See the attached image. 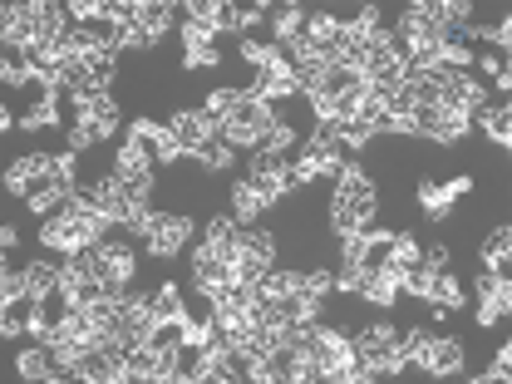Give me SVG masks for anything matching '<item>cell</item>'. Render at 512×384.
<instances>
[{"label":"cell","instance_id":"12","mask_svg":"<svg viewBox=\"0 0 512 384\" xmlns=\"http://www.w3.org/2000/svg\"><path fill=\"white\" fill-rule=\"evenodd\" d=\"M242 60H247L256 74H261V79L252 84L256 99H266V104H271V99H281V94H301V89H296V64L286 60L276 45H256V40H242Z\"/></svg>","mask_w":512,"mask_h":384},{"label":"cell","instance_id":"17","mask_svg":"<svg viewBox=\"0 0 512 384\" xmlns=\"http://www.w3.org/2000/svg\"><path fill=\"white\" fill-rule=\"evenodd\" d=\"M404 345H409V365H419V370H429V375H463V345L458 340H439V335H429V330H409L404 335Z\"/></svg>","mask_w":512,"mask_h":384},{"label":"cell","instance_id":"7","mask_svg":"<svg viewBox=\"0 0 512 384\" xmlns=\"http://www.w3.org/2000/svg\"><path fill=\"white\" fill-rule=\"evenodd\" d=\"M380 212V192L370 183V173L360 163H345L335 178V202H330V227L335 237H350L355 227H370Z\"/></svg>","mask_w":512,"mask_h":384},{"label":"cell","instance_id":"3","mask_svg":"<svg viewBox=\"0 0 512 384\" xmlns=\"http://www.w3.org/2000/svg\"><path fill=\"white\" fill-rule=\"evenodd\" d=\"M0 35L5 45H20L25 55L45 50L69 35V5H50V0H30V5H5L0 15Z\"/></svg>","mask_w":512,"mask_h":384},{"label":"cell","instance_id":"9","mask_svg":"<svg viewBox=\"0 0 512 384\" xmlns=\"http://www.w3.org/2000/svg\"><path fill=\"white\" fill-rule=\"evenodd\" d=\"M444 266H448V252H444V247L424 252L419 261H414V271L399 281V291H409V296L429 301V306H434V316H453V311L463 306V291H458L453 271H444Z\"/></svg>","mask_w":512,"mask_h":384},{"label":"cell","instance_id":"33","mask_svg":"<svg viewBox=\"0 0 512 384\" xmlns=\"http://www.w3.org/2000/svg\"><path fill=\"white\" fill-rule=\"evenodd\" d=\"M508 256H512V227H498L483 242V271H508Z\"/></svg>","mask_w":512,"mask_h":384},{"label":"cell","instance_id":"24","mask_svg":"<svg viewBox=\"0 0 512 384\" xmlns=\"http://www.w3.org/2000/svg\"><path fill=\"white\" fill-rule=\"evenodd\" d=\"M512 311V281L508 271H483L478 276V325H498Z\"/></svg>","mask_w":512,"mask_h":384},{"label":"cell","instance_id":"19","mask_svg":"<svg viewBox=\"0 0 512 384\" xmlns=\"http://www.w3.org/2000/svg\"><path fill=\"white\" fill-rule=\"evenodd\" d=\"M271 271H276V242H271V232H237L232 276L237 281H266Z\"/></svg>","mask_w":512,"mask_h":384},{"label":"cell","instance_id":"32","mask_svg":"<svg viewBox=\"0 0 512 384\" xmlns=\"http://www.w3.org/2000/svg\"><path fill=\"white\" fill-rule=\"evenodd\" d=\"M419 247H414V237H389V256L380 261L384 276H394V281H404L409 271H414V261H419Z\"/></svg>","mask_w":512,"mask_h":384},{"label":"cell","instance_id":"36","mask_svg":"<svg viewBox=\"0 0 512 384\" xmlns=\"http://www.w3.org/2000/svg\"><path fill=\"white\" fill-rule=\"evenodd\" d=\"M10 301H25V271H0V306H10Z\"/></svg>","mask_w":512,"mask_h":384},{"label":"cell","instance_id":"35","mask_svg":"<svg viewBox=\"0 0 512 384\" xmlns=\"http://www.w3.org/2000/svg\"><path fill=\"white\" fill-rule=\"evenodd\" d=\"M478 124H483V133L498 143V148H508L512 143V109L503 104V109H493V114H478Z\"/></svg>","mask_w":512,"mask_h":384},{"label":"cell","instance_id":"2","mask_svg":"<svg viewBox=\"0 0 512 384\" xmlns=\"http://www.w3.org/2000/svg\"><path fill=\"white\" fill-rule=\"evenodd\" d=\"M207 114L217 119L222 143H232V148H261L281 128V119L271 114V104L256 99L252 89H212L207 94Z\"/></svg>","mask_w":512,"mask_h":384},{"label":"cell","instance_id":"37","mask_svg":"<svg viewBox=\"0 0 512 384\" xmlns=\"http://www.w3.org/2000/svg\"><path fill=\"white\" fill-rule=\"evenodd\" d=\"M478 380L483 384H508L512 380V345H503V350H498V355H493V370H488V375H478Z\"/></svg>","mask_w":512,"mask_h":384},{"label":"cell","instance_id":"34","mask_svg":"<svg viewBox=\"0 0 512 384\" xmlns=\"http://www.w3.org/2000/svg\"><path fill=\"white\" fill-rule=\"evenodd\" d=\"M55 124H60V89H45V99L30 114H20V128H55Z\"/></svg>","mask_w":512,"mask_h":384},{"label":"cell","instance_id":"11","mask_svg":"<svg viewBox=\"0 0 512 384\" xmlns=\"http://www.w3.org/2000/svg\"><path fill=\"white\" fill-rule=\"evenodd\" d=\"M74 99V124H69V153H84L119 128V104L109 94H69Z\"/></svg>","mask_w":512,"mask_h":384},{"label":"cell","instance_id":"16","mask_svg":"<svg viewBox=\"0 0 512 384\" xmlns=\"http://www.w3.org/2000/svg\"><path fill=\"white\" fill-rule=\"evenodd\" d=\"M473 128V114H453V109H434V104H409L399 114V133H419L434 143H463Z\"/></svg>","mask_w":512,"mask_h":384},{"label":"cell","instance_id":"13","mask_svg":"<svg viewBox=\"0 0 512 384\" xmlns=\"http://www.w3.org/2000/svg\"><path fill=\"white\" fill-rule=\"evenodd\" d=\"M109 222H124V227H133V232H143V222L153 217V207H148V197L143 192H128L114 173L109 178H99V183H89V188H79Z\"/></svg>","mask_w":512,"mask_h":384},{"label":"cell","instance_id":"40","mask_svg":"<svg viewBox=\"0 0 512 384\" xmlns=\"http://www.w3.org/2000/svg\"><path fill=\"white\" fill-rule=\"evenodd\" d=\"M0 79H5V84H25L30 74H25V69H15V64H0Z\"/></svg>","mask_w":512,"mask_h":384},{"label":"cell","instance_id":"18","mask_svg":"<svg viewBox=\"0 0 512 384\" xmlns=\"http://www.w3.org/2000/svg\"><path fill=\"white\" fill-rule=\"evenodd\" d=\"M183 10H188V20L207 25L212 35H222V30H252V25H261V20H271V5L242 10V5H227V0H188Z\"/></svg>","mask_w":512,"mask_h":384},{"label":"cell","instance_id":"25","mask_svg":"<svg viewBox=\"0 0 512 384\" xmlns=\"http://www.w3.org/2000/svg\"><path fill=\"white\" fill-rule=\"evenodd\" d=\"M94 266H99V281H104L109 291H128V281H133V252H128V247L99 242V247H94Z\"/></svg>","mask_w":512,"mask_h":384},{"label":"cell","instance_id":"29","mask_svg":"<svg viewBox=\"0 0 512 384\" xmlns=\"http://www.w3.org/2000/svg\"><path fill=\"white\" fill-rule=\"evenodd\" d=\"M306 10L301 5H271V35H276V50H291L296 40H301V30H306Z\"/></svg>","mask_w":512,"mask_h":384},{"label":"cell","instance_id":"28","mask_svg":"<svg viewBox=\"0 0 512 384\" xmlns=\"http://www.w3.org/2000/svg\"><path fill=\"white\" fill-rule=\"evenodd\" d=\"M389 237H394V232H380L375 222H370V227H355L350 237H340V242H345V266H340V271H355V266H365L375 247H389Z\"/></svg>","mask_w":512,"mask_h":384},{"label":"cell","instance_id":"4","mask_svg":"<svg viewBox=\"0 0 512 384\" xmlns=\"http://www.w3.org/2000/svg\"><path fill=\"white\" fill-rule=\"evenodd\" d=\"M237 222L232 217H217L212 227H207V237H202V247L192 252V286L207 296V301H217L227 286H237V276H232V252H237Z\"/></svg>","mask_w":512,"mask_h":384},{"label":"cell","instance_id":"1","mask_svg":"<svg viewBox=\"0 0 512 384\" xmlns=\"http://www.w3.org/2000/svg\"><path fill=\"white\" fill-rule=\"evenodd\" d=\"M74 158L79 153H30V158L5 168V188L15 197H25L30 212H55L79 188L74 183Z\"/></svg>","mask_w":512,"mask_h":384},{"label":"cell","instance_id":"26","mask_svg":"<svg viewBox=\"0 0 512 384\" xmlns=\"http://www.w3.org/2000/svg\"><path fill=\"white\" fill-rule=\"evenodd\" d=\"M473 188V178H453V183H419V207H424V217L429 222H444L448 212H453V202L463 197V192Z\"/></svg>","mask_w":512,"mask_h":384},{"label":"cell","instance_id":"38","mask_svg":"<svg viewBox=\"0 0 512 384\" xmlns=\"http://www.w3.org/2000/svg\"><path fill=\"white\" fill-rule=\"evenodd\" d=\"M463 35H493V45H498V50H508L512 45V20H503L498 30H468V25H463Z\"/></svg>","mask_w":512,"mask_h":384},{"label":"cell","instance_id":"39","mask_svg":"<svg viewBox=\"0 0 512 384\" xmlns=\"http://www.w3.org/2000/svg\"><path fill=\"white\" fill-rule=\"evenodd\" d=\"M483 69H488V74H493V79H498V89H512V69L503 60L493 64V60H483Z\"/></svg>","mask_w":512,"mask_h":384},{"label":"cell","instance_id":"15","mask_svg":"<svg viewBox=\"0 0 512 384\" xmlns=\"http://www.w3.org/2000/svg\"><path fill=\"white\" fill-rule=\"evenodd\" d=\"M340 168H345V148H340L335 128L320 124L316 133L306 138L301 158L291 163V178H296V188H306L311 178H340Z\"/></svg>","mask_w":512,"mask_h":384},{"label":"cell","instance_id":"20","mask_svg":"<svg viewBox=\"0 0 512 384\" xmlns=\"http://www.w3.org/2000/svg\"><path fill=\"white\" fill-rule=\"evenodd\" d=\"M335 291H345V296H365V301H375L380 311H389L394 301H399V281L394 276H384L380 266H355V271H340L335 276Z\"/></svg>","mask_w":512,"mask_h":384},{"label":"cell","instance_id":"10","mask_svg":"<svg viewBox=\"0 0 512 384\" xmlns=\"http://www.w3.org/2000/svg\"><path fill=\"white\" fill-rule=\"evenodd\" d=\"M306 345L316 355V370H320V384H360V365H355V345L350 335L330 330V325H311L306 330Z\"/></svg>","mask_w":512,"mask_h":384},{"label":"cell","instance_id":"31","mask_svg":"<svg viewBox=\"0 0 512 384\" xmlns=\"http://www.w3.org/2000/svg\"><path fill=\"white\" fill-rule=\"evenodd\" d=\"M133 133H138V138H148L153 158H163V163H178V158H183V148H178V138H173V128L168 124H148V119H138Z\"/></svg>","mask_w":512,"mask_h":384},{"label":"cell","instance_id":"30","mask_svg":"<svg viewBox=\"0 0 512 384\" xmlns=\"http://www.w3.org/2000/svg\"><path fill=\"white\" fill-rule=\"evenodd\" d=\"M15 365H20V375H25V380H45V384L64 380V370L55 365V355H50L40 340H35V350H20V360H15Z\"/></svg>","mask_w":512,"mask_h":384},{"label":"cell","instance_id":"5","mask_svg":"<svg viewBox=\"0 0 512 384\" xmlns=\"http://www.w3.org/2000/svg\"><path fill=\"white\" fill-rule=\"evenodd\" d=\"M109 227V217L84 197V192L74 188V197L69 202H60V212L40 227V242L45 247H55V252L74 256V252H89V247H99V232Z\"/></svg>","mask_w":512,"mask_h":384},{"label":"cell","instance_id":"6","mask_svg":"<svg viewBox=\"0 0 512 384\" xmlns=\"http://www.w3.org/2000/svg\"><path fill=\"white\" fill-rule=\"evenodd\" d=\"M173 20H178V10L158 5V0H109V30H114L119 50H153Z\"/></svg>","mask_w":512,"mask_h":384},{"label":"cell","instance_id":"23","mask_svg":"<svg viewBox=\"0 0 512 384\" xmlns=\"http://www.w3.org/2000/svg\"><path fill=\"white\" fill-rule=\"evenodd\" d=\"M232 360H237V355H232V345H227V340H222V330H217V335L197 350V365L188 370V384H212V380L232 384V380H242V370H237Z\"/></svg>","mask_w":512,"mask_h":384},{"label":"cell","instance_id":"27","mask_svg":"<svg viewBox=\"0 0 512 384\" xmlns=\"http://www.w3.org/2000/svg\"><path fill=\"white\" fill-rule=\"evenodd\" d=\"M217 35L207 30V25H197V20H188L183 25V69H217L222 64V55H217V45H212Z\"/></svg>","mask_w":512,"mask_h":384},{"label":"cell","instance_id":"22","mask_svg":"<svg viewBox=\"0 0 512 384\" xmlns=\"http://www.w3.org/2000/svg\"><path fill=\"white\" fill-rule=\"evenodd\" d=\"M188 237H192V217H183V212H153L143 222V247H148V256H178L188 247Z\"/></svg>","mask_w":512,"mask_h":384},{"label":"cell","instance_id":"21","mask_svg":"<svg viewBox=\"0 0 512 384\" xmlns=\"http://www.w3.org/2000/svg\"><path fill=\"white\" fill-rule=\"evenodd\" d=\"M114 178L124 183L128 192H153V148H148V138H138L133 128H128V143L119 148V158H114Z\"/></svg>","mask_w":512,"mask_h":384},{"label":"cell","instance_id":"8","mask_svg":"<svg viewBox=\"0 0 512 384\" xmlns=\"http://www.w3.org/2000/svg\"><path fill=\"white\" fill-rule=\"evenodd\" d=\"M173 138H178V148H183V158H197L202 168H212V173H227L232 168V143H222V133H217V119L207 114V109H178L173 119Z\"/></svg>","mask_w":512,"mask_h":384},{"label":"cell","instance_id":"14","mask_svg":"<svg viewBox=\"0 0 512 384\" xmlns=\"http://www.w3.org/2000/svg\"><path fill=\"white\" fill-rule=\"evenodd\" d=\"M296 188V178H291V163L286 168H271V173H252L247 183H237L232 188V207H237V222H256L266 207H276L286 192Z\"/></svg>","mask_w":512,"mask_h":384}]
</instances>
